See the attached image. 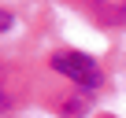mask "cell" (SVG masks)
Returning a JSON list of instances; mask_svg holds the SVG:
<instances>
[{
  "instance_id": "3957f363",
  "label": "cell",
  "mask_w": 126,
  "mask_h": 118,
  "mask_svg": "<svg viewBox=\"0 0 126 118\" xmlns=\"http://www.w3.org/2000/svg\"><path fill=\"white\" fill-rule=\"evenodd\" d=\"M11 107H15V85H11L8 70H0V114L11 111Z\"/></svg>"
},
{
  "instance_id": "277c9868",
  "label": "cell",
  "mask_w": 126,
  "mask_h": 118,
  "mask_svg": "<svg viewBox=\"0 0 126 118\" xmlns=\"http://www.w3.org/2000/svg\"><path fill=\"white\" fill-rule=\"evenodd\" d=\"M11 26H15V15H11L8 8H0V33H8Z\"/></svg>"
},
{
  "instance_id": "6da1fadb",
  "label": "cell",
  "mask_w": 126,
  "mask_h": 118,
  "mask_svg": "<svg viewBox=\"0 0 126 118\" xmlns=\"http://www.w3.org/2000/svg\"><path fill=\"white\" fill-rule=\"evenodd\" d=\"M48 67L63 78V81H71L74 89H100L104 85V67L96 63L93 55H85V52H74V48H59V52H52L48 55Z\"/></svg>"
},
{
  "instance_id": "7a4b0ae2",
  "label": "cell",
  "mask_w": 126,
  "mask_h": 118,
  "mask_svg": "<svg viewBox=\"0 0 126 118\" xmlns=\"http://www.w3.org/2000/svg\"><path fill=\"white\" fill-rule=\"evenodd\" d=\"M96 22L104 26H126V0H85Z\"/></svg>"
}]
</instances>
